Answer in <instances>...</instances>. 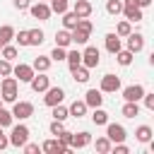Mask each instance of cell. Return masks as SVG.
Wrapping results in <instances>:
<instances>
[{
    "label": "cell",
    "instance_id": "32",
    "mask_svg": "<svg viewBox=\"0 0 154 154\" xmlns=\"http://www.w3.org/2000/svg\"><path fill=\"white\" fill-rule=\"evenodd\" d=\"M132 58H135V53H130V51H128V48H125V51H123V48H120V51H118V53H116V60H118V63H120V65H123V67H128V65H130V63H132Z\"/></svg>",
    "mask_w": 154,
    "mask_h": 154
},
{
    "label": "cell",
    "instance_id": "10",
    "mask_svg": "<svg viewBox=\"0 0 154 154\" xmlns=\"http://www.w3.org/2000/svg\"><path fill=\"white\" fill-rule=\"evenodd\" d=\"M29 84H31V89L38 94V91H46L48 87H51V77H46V72H34V77L29 79Z\"/></svg>",
    "mask_w": 154,
    "mask_h": 154
},
{
    "label": "cell",
    "instance_id": "25",
    "mask_svg": "<svg viewBox=\"0 0 154 154\" xmlns=\"http://www.w3.org/2000/svg\"><path fill=\"white\" fill-rule=\"evenodd\" d=\"M72 43V36H70V31L67 29H60V31H55V46H60V48H67Z\"/></svg>",
    "mask_w": 154,
    "mask_h": 154
},
{
    "label": "cell",
    "instance_id": "1",
    "mask_svg": "<svg viewBox=\"0 0 154 154\" xmlns=\"http://www.w3.org/2000/svg\"><path fill=\"white\" fill-rule=\"evenodd\" d=\"M17 96H19V82H17L12 75L2 77V82H0V99H2L5 103H14Z\"/></svg>",
    "mask_w": 154,
    "mask_h": 154
},
{
    "label": "cell",
    "instance_id": "35",
    "mask_svg": "<svg viewBox=\"0 0 154 154\" xmlns=\"http://www.w3.org/2000/svg\"><path fill=\"white\" fill-rule=\"evenodd\" d=\"M53 108V118L55 120H65V118H70V113H67V106H63V103H55V106H51Z\"/></svg>",
    "mask_w": 154,
    "mask_h": 154
},
{
    "label": "cell",
    "instance_id": "15",
    "mask_svg": "<svg viewBox=\"0 0 154 154\" xmlns=\"http://www.w3.org/2000/svg\"><path fill=\"white\" fill-rule=\"evenodd\" d=\"M41 149H43V152H48V154H65V152H67V147H65V144H60V142H58V137H55V140H46V142L41 144Z\"/></svg>",
    "mask_w": 154,
    "mask_h": 154
},
{
    "label": "cell",
    "instance_id": "46",
    "mask_svg": "<svg viewBox=\"0 0 154 154\" xmlns=\"http://www.w3.org/2000/svg\"><path fill=\"white\" fill-rule=\"evenodd\" d=\"M12 5L19 10V12H24V10H29V5H31V0H12Z\"/></svg>",
    "mask_w": 154,
    "mask_h": 154
},
{
    "label": "cell",
    "instance_id": "26",
    "mask_svg": "<svg viewBox=\"0 0 154 154\" xmlns=\"http://www.w3.org/2000/svg\"><path fill=\"white\" fill-rule=\"evenodd\" d=\"M12 38H14V26H12V24H2V26H0V46L10 43Z\"/></svg>",
    "mask_w": 154,
    "mask_h": 154
},
{
    "label": "cell",
    "instance_id": "50",
    "mask_svg": "<svg viewBox=\"0 0 154 154\" xmlns=\"http://www.w3.org/2000/svg\"><path fill=\"white\" fill-rule=\"evenodd\" d=\"M0 106H2V99H0Z\"/></svg>",
    "mask_w": 154,
    "mask_h": 154
},
{
    "label": "cell",
    "instance_id": "4",
    "mask_svg": "<svg viewBox=\"0 0 154 154\" xmlns=\"http://www.w3.org/2000/svg\"><path fill=\"white\" fill-rule=\"evenodd\" d=\"M99 63H101V53H99V48H96V46H87V48L82 51V65L91 70V67H96Z\"/></svg>",
    "mask_w": 154,
    "mask_h": 154
},
{
    "label": "cell",
    "instance_id": "2",
    "mask_svg": "<svg viewBox=\"0 0 154 154\" xmlns=\"http://www.w3.org/2000/svg\"><path fill=\"white\" fill-rule=\"evenodd\" d=\"M10 128H12V132H10L7 140H10L12 147H22V144L29 142V135H31V132H29V128H26L24 123H19V125H10Z\"/></svg>",
    "mask_w": 154,
    "mask_h": 154
},
{
    "label": "cell",
    "instance_id": "51",
    "mask_svg": "<svg viewBox=\"0 0 154 154\" xmlns=\"http://www.w3.org/2000/svg\"><path fill=\"white\" fill-rule=\"evenodd\" d=\"M41 2H48V0H41Z\"/></svg>",
    "mask_w": 154,
    "mask_h": 154
},
{
    "label": "cell",
    "instance_id": "37",
    "mask_svg": "<svg viewBox=\"0 0 154 154\" xmlns=\"http://www.w3.org/2000/svg\"><path fill=\"white\" fill-rule=\"evenodd\" d=\"M130 31H132V22H128V19L118 22V26H116V34H118L120 38H125V36H128Z\"/></svg>",
    "mask_w": 154,
    "mask_h": 154
},
{
    "label": "cell",
    "instance_id": "39",
    "mask_svg": "<svg viewBox=\"0 0 154 154\" xmlns=\"http://www.w3.org/2000/svg\"><path fill=\"white\" fill-rule=\"evenodd\" d=\"M14 41H17V46H19V48H24V46H29V29H22L19 34L14 31Z\"/></svg>",
    "mask_w": 154,
    "mask_h": 154
},
{
    "label": "cell",
    "instance_id": "45",
    "mask_svg": "<svg viewBox=\"0 0 154 154\" xmlns=\"http://www.w3.org/2000/svg\"><path fill=\"white\" fill-rule=\"evenodd\" d=\"M142 101H144V108L154 111V94H152V91H149V94L144 91V94H142Z\"/></svg>",
    "mask_w": 154,
    "mask_h": 154
},
{
    "label": "cell",
    "instance_id": "9",
    "mask_svg": "<svg viewBox=\"0 0 154 154\" xmlns=\"http://www.w3.org/2000/svg\"><path fill=\"white\" fill-rule=\"evenodd\" d=\"M12 75H14V79H17V82H29V79L34 77V67H31V65L19 63V65H14V67H12Z\"/></svg>",
    "mask_w": 154,
    "mask_h": 154
},
{
    "label": "cell",
    "instance_id": "48",
    "mask_svg": "<svg viewBox=\"0 0 154 154\" xmlns=\"http://www.w3.org/2000/svg\"><path fill=\"white\" fill-rule=\"evenodd\" d=\"M5 147H10V140H7V135H5L2 128H0V149H5Z\"/></svg>",
    "mask_w": 154,
    "mask_h": 154
},
{
    "label": "cell",
    "instance_id": "40",
    "mask_svg": "<svg viewBox=\"0 0 154 154\" xmlns=\"http://www.w3.org/2000/svg\"><path fill=\"white\" fill-rule=\"evenodd\" d=\"M77 29H82V31L91 34V31H94V24L89 22V17H79V22H77Z\"/></svg>",
    "mask_w": 154,
    "mask_h": 154
},
{
    "label": "cell",
    "instance_id": "47",
    "mask_svg": "<svg viewBox=\"0 0 154 154\" xmlns=\"http://www.w3.org/2000/svg\"><path fill=\"white\" fill-rule=\"evenodd\" d=\"M22 149H24L26 154H36L41 147H38V144H31V142H26V144H22Z\"/></svg>",
    "mask_w": 154,
    "mask_h": 154
},
{
    "label": "cell",
    "instance_id": "28",
    "mask_svg": "<svg viewBox=\"0 0 154 154\" xmlns=\"http://www.w3.org/2000/svg\"><path fill=\"white\" fill-rule=\"evenodd\" d=\"M65 60H67L70 70L77 67V65H82V51H67V53H65Z\"/></svg>",
    "mask_w": 154,
    "mask_h": 154
},
{
    "label": "cell",
    "instance_id": "12",
    "mask_svg": "<svg viewBox=\"0 0 154 154\" xmlns=\"http://www.w3.org/2000/svg\"><path fill=\"white\" fill-rule=\"evenodd\" d=\"M84 103H87V108H99L103 103V91L101 89H89L84 94Z\"/></svg>",
    "mask_w": 154,
    "mask_h": 154
},
{
    "label": "cell",
    "instance_id": "41",
    "mask_svg": "<svg viewBox=\"0 0 154 154\" xmlns=\"http://www.w3.org/2000/svg\"><path fill=\"white\" fill-rule=\"evenodd\" d=\"M48 130H51V135H55V137H58V135L65 130V125H63V120H55V118H53V120H51V125H48Z\"/></svg>",
    "mask_w": 154,
    "mask_h": 154
},
{
    "label": "cell",
    "instance_id": "30",
    "mask_svg": "<svg viewBox=\"0 0 154 154\" xmlns=\"http://www.w3.org/2000/svg\"><path fill=\"white\" fill-rule=\"evenodd\" d=\"M111 144H113V142H111L106 135H103V137H96V142H94V147H96L99 154H108V152H111Z\"/></svg>",
    "mask_w": 154,
    "mask_h": 154
},
{
    "label": "cell",
    "instance_id": "17",
    "mask_svg": "<svg viewBox=\"0 0 154 154\" xmlns=\"http://www.w3.org/2000/svg\"><path fill=\"white\" fill-rule=\"evenodd\" d=\"M67 113H70L72 118H84V116H87V103H84V99H82V101L75 99V101L67 106Z\"/></svg>",
    "mask_w": 154,
    "mask_h": 154
},
{
    "label": "cell",
    "instance_id": "23",
    "mask_svg": "<svg viewBox=\"0 0 154 154\" xmlns=\"http://www.w3.org/2000/svg\"><path fill=\"white\" fill-rule=\"evenodd\" d=\"M152 135H154V132H152V128H149V125H140V128L135 130V140H137V142H142V144H147V142L152 140Z\"/></svg>",
    "mask_w": 154,
    "mask_h": 154
},
{
    "label": "cell",
    "instance_id": "43",
    "mask_svg": "<svg viewBox=\"0 0 154 154\" xmlns=\"http://www.w3.org/2000/svg\"><path fill=\"white\" fill-rule=\"evenodd\" d=\"M7 75H12V63L0 58V77H7Z\"/></svg>",
    "mask_w": 154,
    "mask_h": 154
},
{
    "label": "cell",
    "instance_id": "34",
    "mask_svg": "<svg viewBox=\"0 0 154 154\" xmlns=\"http://www.w3.org/2000/svg\"><path fill=\"white\" fill-rule=\"evenodd\" d=\"M0 58H5V60H14L17 58V46H10V43H5L2 48H0Z\"/></svg>",
    "mask_w": 154,
    "mask_h": 154
},
{
    "label": "cell",
    "instance_id": "29",
    "mask_svg": "<svg viewBox=\"0 0 154 154\" xmlns=\"http://www.w3.org/2000/svg\"><path fill=\"white\" fill-rule=\"evenodd\" d=\"M91 123L94 125H106L108 123V113L99 106V108H94V113H91Z\"/></svg>",
    "mask_w": 154,
    "mask_h": 154
},
{
    "label": "cell",
    "instance_id": "19",
    "mask_svg": "<svg viewBox=\"0 0 154 154\" xmlns=\"http://www.w3.org/2000/svg\"><path fill=\"white\" fill-rule=\"evenodd\" d=\"M120 46H123V43H120V36H118L116 31H113V34H106V51H108V53L116 55V53L120 51Z\"/></svg>",
    "mask_w": 154,
    "mask_h": 154
},
{
    "label": "cell",
    "instance_id": "21",
    "mask_svg": "<svg viewBox=\"0 0 154 154\" xmlns=\"http://www.w3.org/2000/svg\"><path fill=\"white\" fill-rule=\"evenodd\" d=\"M70 72H72L75 82H79V84H87V82H89V67H84V65H77V67H72Z\"/></svg>",
    "mask_w": 154,
    "mask_h": 154
},
{
    "label": "cell",
    "instance_id": "38",
    "mask_svg": "<svg viewBox=\"0 0 154 154\" xmlns=\"http://www.w3.org/2000/svg\"><path fill=\"white\" fill-rule=\"evenodd\" d=\"M12 120H14V118H12V113H10L7 108H2V106H0V128H2V130H5V128H10V125H12Z\"/></svg>",
    "mask_w": 154,
    "mask_h": 154
},
{
    "label": "cell",
    "instance_id": "33",
    "mask_svg": "<svg viewBox=\"0 0 154 154\" xmlns=\"http://www.w3.org/2000/svg\"><path fill=\"white\" fill-rule=\"evenodd\" d=\"M46 38H43V31L41 29H29V46H41Z\"/></svg>",
    "mask_w": 154,
    "mask_h": 154
},
{
    "label": "cell",
    "instance_id": "3",
    "mask_svg": "<svg viewBox=\"0 0 154 154\" xmlns=\"http://www.w3.org/2000/svg\"><path fill=\"white\" fill-rule=\"evenodd\" d=\"M10 113H12V118H17V120H26V118L34 116V103H31V101H14Z\"/></svg>",
    "mask_w": 154,
    "mask_h": 154
},
{
    "label": "cell",
    "instance_id": "18",
    "mask_svg": "<svg viewBox=\"0 0 154 154\" xmlns=\"http://www.w3.org/2000/svg\"><path fill=\"white\" fill-rule=\"evenodd\" d=\"M72 12H75L77 17H89V14L94 12V7H91V2H89V0H77V2H75V7H72Z\"/></svg>",
    "mask_w": 154,
    "mask_h": 154
},
{
    "label": "cell",
    "instance_id": "36",
    "mask_svg": "<svg viewBox=\"0 0 154 154\" xmlns=\"http://www.w3.org/2000/svg\"><path fill=\"white\" fill-rule=\"evenodd\" d=\"M106 12H108L111 17L120 14V12H123V0H108V2H106Z\"/></svg>",
    "mask_w": 154,
    "mask_h": 154
},
{
    "label": "cell",
    "instance_id": "20",
    "mask_svg": "<svg viewBox=\"0 0 154 154\" xmlns=\"http://www.w3.org/2000/svg\"><path fill=\"white\" fill-rule=\"evenodd\" d=\"M51 58L48 55H38V58H34V63H31V67H34V72H48V67H51Z\"/></svg>",
    "mask_w": 154,
    "mask_h": 154
},
{
    "label": "cell",
    "instance_id": "42",
    "mask_svg": "<svg viewBox=\"0 0 154 154\" xmlns=\"http://www.w3.org/2000/svg\"><path fill=\"white\" fill-rule=\"evenodd\" d=\"M65 53H67V51H65V48H60V46H55V48H53V51H51V55H48V58H51V60H55V63H58V60H65Z\"/></svg>",
    "mask_w": 154,
    "mask_h": 154
},
{
    "label": "cell",
    "instance_id": "8",
    "mask_svg": "<svg viewBox=\"0 0 154 154\" xmlns=\"http://www.w3.org/2000/svg\"><path fill=\"white\" fill-rule=\"evenodd\" d=\"M43 94H46V96H43V103H46V106H55V103H63V99H65V91H63L60 87H48Z\"/></svg>",
    "mask_w": 154,
    "mask_h": 154
},
{
    "label": "cell",
    "instance_id": "11",
    "mask_svg": "<svg viewBox=\"0 0 154 154\" xmlns=\"http://www.w3.org/2000/svg\"><path fill=\"white\" fill-rule=\"evenodd\" d=\"M125 38H128V51H130V53H140V51L144 48V36H142V34L130 31Z\"/></svg>",
    "mask_w": 154,
    "mask_h": 154
},
{
    "label": "cell",
    "instance_id": "49",
    "mask_svg": "<svg viewBox=\"0 0 154 154\" xmlns=\"http://www.w3.org/2000/svg\"><path fill=\"white\" fill-rule=\"evenodd\" d=\"M152 0H137V7H149Z\"/></svg>",
    "mask_w": 154,
    "mask_h": 154
},
{
    "label": "cell",
    "instance_id": "24",
    "mask_svg": "<svg viewBox=\"0 0 154 154\" xmlns=\"http://www.w3.org/2000/svg\"><path fill=\"white\" fill-rule=\"evenodd\" d=\"M70 36H72V43H75V46H84V43L89 41V36H91V34H87V31H82V29H77V26H75V29L70 31Z\"/></svg>",
    "mask_w": 154,
    "mask_h": 154
},
{
    "label": "cell",
    "instance_id": "31",
    "mask_svg": "<svg viewBox=\"0 0 154 154\" xmlns=\"http://www.w3.org/2000/svg\"><path fill=\"white\" fill-rule=\"evenodd\" d=\"M48 7H51V12H55V14H63V12H67L70 2H67V0H48Z\"/></svg>",
    "mask_w": 154,
    "mask_h": 154
},
{
    "label": "cell",
    "instance_id": "44",
    "mask_svg": "<svg viewBox=\"0 0 154 154\" xmlns=\"http://www.w3.org/2000/svg\"><path fill=\"white\" fill-rule=\"evenodd\" d=\"M58 142H60V144H65V147L70 149V144H72V132H67V130H63V132L58 135Z\"/></svg>",
    "mask_w": 154,
    "mask_h": 154
},
{
    "label": "cell",
    "instance_id": "52",
    "mask_svg": "<svg viewBox=\"0 0 154 154\" xmlns=\"http://www.w3.org/2000/svg\"><path fill=\"white\" fill-rule=\"evenodd\" d=\"M0 48H2V46H0Z\"/></svg>",
    "mask_w": 154,
    "mask_h": 154
},
{
    "label": "cell",
    "instance_id": "22",
    "mask_svg": "<svg viewBox=\"0 0 154 154\" xmlns=\"http://www.w3.org/2000/svg\"><path fill=\"white\" fill-rule=\"evenodd\" d=\"M120 113L125 118H135V116H140V103L137 101H125L123 108H120Z\"/></svg>",
    "mask_w": 154,
    "mask_h": 154
},
{
    "label": "cell",
    "instance_id": "5",
    "mask_svg": "<svg viewBox=\"0 0 154 154\" xmlns=\"http://www.w3.org/2000/svg\"><path fill=\"white\" fill-rule=\"evenodd\" d=\"M106 137L116 144V142H125L128 137V130L120 125V123H106Z\"/></svg>",
    "mask_w": 154,
    "mask_h": 154
},
{
    "label": "cell",
    "instance_id": "6",
    "mask_svg": "<svg viewBox=\"0 0 154 154\" xmlns=\"http://www.w3.org/2000/svg\"><path fill=\"white\" fill-rule=\"evenodd\" d=\"M29 14L34 17V19H38V22H48L51 19V7H48V2H36V5H29Z\"/></svg>",
    "mask_w": 154,
    "mask_h": 154
},
{
    "label": "cell",
    "instance_id": "27",
    "mask_svg": "<svg viewBox=\"0 0 154 154\" xmlns=\"http://www.w3.org/2000/svg\"><path fill=\"white\" fill-rule=\"evenodd\" d=\"M77 22H79V17H77L75 12H63V29L72 31V29L77 26Z\"/></svg>",
    "mask_w": 154,
    "mask_h": 154
},
{
    "label": "cell",
    "instance_id": "16",
    "mask_svg": "<svg viewBox=\"0 0 154 154\" xmlns=\"http://www.w3.org/2000/svg\"><path fill=\"white\" fill-rule=\"evenodd\" d=\"M123 14L128 22H140L142 19V7H137L135 2L132 5H123Z\"/></svg>",
    "mask_w": 154,
    "mask_h": 154
},
{
    "label": "cell",
    "instance_id": "7",
    "mask_svg": "<svg viewBox=\"0 0 154 154\" xmlns=\"http://www.w3.org/2000/svg\"><path fill=\"white\" fill-rule=\"evenodd\" d=\"M99 89H101L103 94H116V91L120 89V77H116V75H103Z\"/></svg>",
    "mask_w": 154,
    "mask_h": 154
},
{
    "label": "cell",
    "instance_id": "13",
    "mask_svg": "<svg viewBox=\"0 0 154 154\" xmlns=\"http://www.w3.org/2000/svg\"><path fill=\"white\" fill-rule=\"evenodd\" d=\"M142 94H144V87L142 84H130V87L123 89V99L125 101H140Z\"/></svg>",
    "mask_w": 154,
    "mask_h": 154
},
{
    "label": "cell",
    "instance_id": "14",
    "mask_svg": "<svg viewBox=\"0 0 154 154\" xmlns=\"http://www.w3.org/2000/svg\"><path fill=\"white\" fill-rule=\"evenodd\" d=\"M91 142V135L87 132V130H82V132H72V149H84L87 144Z\"/></svg>",
    "mask_w": 154,
    "mask_h": 154
}]
</instances>
